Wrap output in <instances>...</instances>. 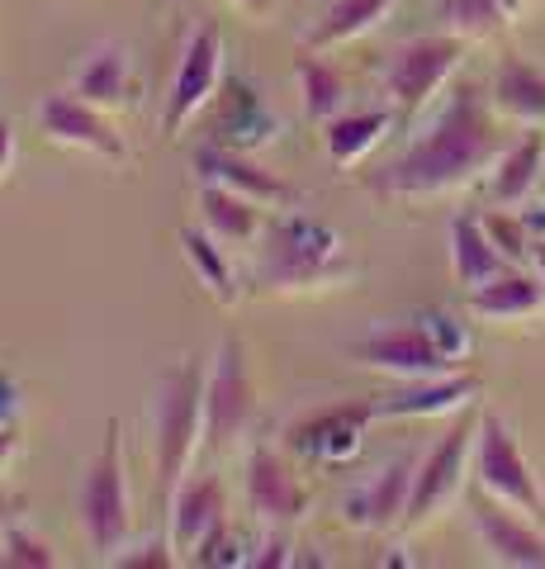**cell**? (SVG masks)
<instances>
[{
    "label": "cell",
    "instance_id": "cell-1",
    "mask_svg": "<svg viewBox=\"0 0 545 569\" xmlns=\"http://www.w3.org/2000/svg\"><path fill=\"white\" fill-rule=\"evenodd\" d=\"M507 148L494 110L484 104L480 86L455 81L446 104L432 114L427 133L408 142L394 162L375 167L365 176V190L375 200H436L474 186L484 171H494L498 152Z\"/></svg>",
    "mask_w": 545,
    "mask_h": 569
},
{
    "label": "cell",
    "instance_id": "cell-2",
    "mask_svg": "<svg viewBox=\"0 0 545 569\" xmlns=\"http://www.w3.org/2000/svg\"><path fill=\"white\" fill-rule=\"evenodd\" d=\"M351 276H356V257H351L337 228L290 209L261 228L248 280L261 295H319L342 290V284H351Z\"/></svg>",
    "mask_w": 545,
    "mask_h": 569
},
{
    "label": "cell",
    "instance_id": "cell-3",
    "mask_svg": "<svg viewBox=\"0 0 545 569\" xmlns=\"http://www.w3.org/2000/svg\"><path fill=\"white\" fill-rule=\"evenodd\" d=\"M204 376L209 366L200 356L171 366L157 389V493H162V512L185 485L190 460L204 447Z\"/></svg>",
    "mask_w": 545,
    "mask_h": 569
},
{
    "label": "cell",
    "instance_id": "cell-4",
    "mask_svg": "<svg viewBox=\"0 0 545 569\" xmlns=\"http://www.w3.org/2000/svg\"><path fill=\"white\" fill-rule=\"evenodd\" d=\"M81 527L100 560H119V550L133 541V485L119 418L104 427V447L81 479Z\"/></svg>",
    "mask_w": 545,
    "mask_h": 569
},
{
    "label": "cell",
    "instance_id": "cell-5",
    "mask_svg": "<svg viewBox=\"0 0 545 569\" xmlns=\"http://www.w3.org/2000/svg\"><path fill=\"white\" fill-rule=\"evenodd\" d=\"M465 39L461 33H422V39L398 43L380 67V91L398 114L427 110L432 96L461 71Z\"/></svg>",
    "mask_w": 545,
    "mask_h": 569
},
{
    "label": "cell",
    "instance_id": "cell-6",
    "mask_svg": "<svg viewBox=\"0 0 545 569\" xmlns=\"http://www.w3.org/2000/svg\"><path fill=\"white\" fill-rule=\"evenodd\" d=\"M474 485L494 493L498 503L526 512L532 522H545V489L532 460L522 456L513 427L498 413H480V432H474Z\"/></svg>",
    "mask_w": 545,
    "mask_h": 569
},
{
    "label": "cell",
    "instance_id": "cell-7",
    "mask_svg": "<svg viewBox=\"0 0 545 569\" xmlns=\"http://www.w3.org/2000/svg\"><path fill=\"white\" fill-rule=\"evenodd\" d=\"M474 432H480V413L465 408L461 422L451 427L446 437H436V447L417 460V475H413V493H408V512H403V527L417 531L436 522L442 512L461 498L465 479L474 475Z\"/></svg>",
    "mask_w": 545,
    "mask_h": 569
},
{
    "label": "cell",
    "instance_id": "cell-8",
    "mask_svg": "<svg viewBox=\"0 0 545 569\" xmlns=\"http://www.w3.org/2000/svg\"><path fill=\"white\" fill-rule=\"evenodd\" d=\"M39 133L52 142V148L67 152H85L104 162L110 171H129L133 167V148L124 129L110 119V110L81 100L77 91H52L39 100Z\"/></svg>",
    "mask_w": 545,
    "mask_h": 569
},
{
    "label": "cell",
    "instance_id": "cell-9",
    "mask_svg": "<svg viewBox=\"0 0 545 569\" xmlns=\"http://www.w3.org/2000/svg\"><path fill=\"white\" fill-rule=\"evenodd\" d=\"M256 413V389L248 370V342L223 337L214 351V366L204 376V447L223 456L238 447V437L252 427Z\"/></svg>",
    "mask_w": 545,
    "mask_h": 569
},
{
    "label": "cell",
    "instance_id": "cell-10",
    "mask_svg": "<svg viewBox=\"0 0 545 569\" xmlns=\"http://www.w3.org/2000/svg\"><path fill=\"white\" fill-rule=\"evenodd\" d=\"M242 493H248V508L261 527H299L313 512V489L271 441H252L242 456Z\"/></svg>",
    "mask_w": 545,
    "mask_h": 569
},
{
    "label": "cell",
    "instance_id": "cell-11",
    "mask_svg": "<svg viewBox=\"0 0 545 569\" xmlns=\"http://www.w3.org/2000/svg\"><path fill=\"white\" fill-rule=\"evenodd\" d=\"M228 86V48L209 24L190 29V39L181 48V67L171 77V91L162 100V133L175 138L195 114H204Z\"/></svg>",
    "mask_w": 545,
    "mask_h": 569
},
{
    "label": "cell",
    "instance_id": "cell-12",
    "mask_svg": "<svg viewBox=\"0 0 545 569\" xmlns=\"http://www.w3.org/2000/svg\"><path fill=\"white\" fill-rule=\"evenodd\" d=\"M375 422V403H342L327 413H313L304 422H294L285 432V451L299 460L327 470H346L351 460L365 451V427Z\"/></svg>",
    "mask_w": 545,
    "mask_h": 569
},
{
    "label": "cell",
    "instance_id": "cell-13",
    "mask_svg": "<svg viewBox=\"0 0 545 569\" xmlns=\"http://www.w3.org/2000/svg\"><path fill=\"white\" fill-rule=\"evenodd\" d=\"M470 527L480 537L484 556L507 569H545V531L526 512L498 503L494 493H474L470 498Z\"/></svg>",
    "mask_w": 545,
    "mask_h": 569
},
{
    "label": "cell",
    "instance_id": "cell-14",
    "mask_svg": "<svg viewBox=\"0 0 545 569\" xmlns=\"http://www.w3.org/2000/svg\"><path fill=\"white\" fill-rule=\"evenodd\" d=\"M413 475H417V460L413 456L384 460L380 475H371L356 489H346V498H342V522L351 531H371V537H384V531L403 527L408 493H413Z\"/></svg>",
    "mask_w": 545,
    "mask_h": 569
},
{
    "label": "cell",
    "instance_id": "cell-15",
    "mask_svg": "<svg viewBox=\"0 0 545 569\" xmlns=\"http://www.w3.org/2000/svg\"><path fill=\"white\" fill-rule=\"evenodd\" d=\"M351 361L365 366V370H380V376H394V380H427V376H446V361L436 356V347L427 342V332L413 323H390V328H375L371 337L351 342Z\"/></svg>",
    "mask_w": 545,
    "mask_h": 569
},
{
    "label": "cell",
    "instance_id": "cell-16",
    "mask_svg": "<svg viewBox=\"0 0 545 569\" xmlns=\"http://www.w3.org/2000/svg\"><path fill=\"white\" fill-rule=\"evenodd\" d=\"M214 104H219V119H214L209 142H219V148L261 152V148H271V142L280 138V114H275V104L266 100V91H261L256 81L233 77L219 91Z\"/></svg>",
    "mask_w": 545,
    "mask_h": 569
},
{
    "label": "cell",
    "instance_id": "cell-17",
    "mask_svg": "<svg viewBox=\"0 0 545 569\" xmlns=\"http://www.w3.org/2000/svg\"><path fill=\"white\" fill-rule=\"evenodd\" d=\"M228 522V489L219 475H185V485L175 489V498L166 503V531L171 546L181 560H195V550L214 537Z\"/></svg>",
    "mask_w": 545,
    "mask_h": 569
},
{
    "label": "cell",
    "instance_id": "cell-18",
    "mask_svg": "<svg viewBox=\"0 0 545 569\" xmlns=\"http://www.w3.org/2000/svg\"><path fill=\"white\" fill-rule=\"evenodd\" d=\"M195 176L200 181H214L228 186L238 194H248L261 209H290L299 204V190L290 181H280L271 167H261L252 152H233V148H219V142H204L195 152Z\"/></svg>",
    "mask_w": 545,
    "mask_h": 569
},
{
    "label": "cell",
    "instance_id": "cell-19",
    "mask_svg": "<svg viewBox=\"0 0 545 569\" xmlns=\"http://www.w3.org/2000/svg\"><path fill=\"white\" fill-rule=\"evenodd\" d=\"M72 91L81 100L100 104V110H138V96H143V81H138L133 52L124 43H95L85 48V58L72 77Z\"/></svg>",
    "mask_w": 545,
    "mask_h": 569
},
{
    "label": "cell",
    "instance_id": "cell-20",
    "mask_svg": "<svg viewBox=\"0 0 545 569\" xmlns=\"http://www.w3.org/2000/svg\"><path fill=\"white\" fill-rule=\"evenodd\" d=\"M480 380L465 370H446V376H427V380H403V389L375 399V418H446V413H465L480 399Z\"/></svg>",
    "mask_w": 545,
    "mask_h": 569
},
{
    "label": "cell",
    "instance_id": "cell-21",
    "mask_svg": "<svg viewBox=\"0 0 545 569\" xmlns=\"http://www.w3.org/2000/svg\"><path fill=\"white\" fill-rule=\"evenodd\" d=\"M470 313L484 323H522V318L545 313V280L536 266H507L480 290H470Z\"/></svg>",
    "mask_w": 545,
    "mask_h": 569
},
{
    "label": "cell",
    "instance_id": "cell-22",
    "mask_svg": "<svg viewBox=\"0 0 545 569\" xmlns=\"http://www.w3.org/2000/svg\"><path fill=\"white\" fill-rule=\"evenodd\" d=\"M536 186H545V129L526 123V133L498 152L494 176H488V194H494V204L513 209L532 200Z\"/></svg>",
    "mask_w": 545,
    "mask_h": 569
},
{
    "label": "cell",
    "instance_id": "cell-23",
    "mask_svg": "<svg viewBox=\"0 0 545 569\" xmlns=\"http://www.w3.org/2000/svg\"><path fill=\"white\" fill-rule=\"evenodd\" d=\"M394 10L398 0H327L323 14L304 33V52H332V48L356 43L365 33H375Z\"/></svg>",
    "mask_w": 545,
    "mask_h": 569
},
{
    "label": "cell",
    "instance_id": "cell-24",
    "mask_svg": "<svg viewBox=\"0 0 545 569\" xmlns=\"http://www.w3.org/2000/svg\"><path fill=\"white\" fill-rule=\"evenodd\" d=\"M200 223L214 233L223 247H256L261 228H266V209L248 194L228 190V186H214V181H200Z\"/></svg>",
    "mask_w": 545,
    "mask_h": 569
},
{
    "label": "cell",
    "instance_id": "cell-25",
    "mask_svg": "<svg viewBox=\"0 0 545 569\" xmlns=\"http://www.w3.org/2000/svg\"><path fill=\"white\" fill-rule=\"evenodd\" d=\"M398 110L384 104V110H342L323 123V148L337 167H361L384 138H390Z\"/></svg>",
    "mask_w": 545,
    "mask_h": 569
},
{
    "label": "cell",
    "instance_id": "cell-26",
    "mask_svg": "<svg viewBox=\"0 0 545 569\" xmlns=\"http://www.w3.org/2000/svg\"><path fill=\"white\" fill-rule=\"evenodd\" d=\"M451 271L465 295L507 271V257L484 233V219H474V213H455L451 219Z\"/></svg>",
    "mask_w": 545,
    "mask_h": 569
},
{
    "label": "cell",
    "instance_id": "cell-27",
    "mask_svg": "<svg viewBox=\"0 0 545 569\" xmlns=\"http://www.w3.org/2000/svg\"><path fill=\"white\" fill-rule=\"evenodd\" d=\"M494 110L517 123H545V71L507 52L494 71Z\"/></svg>",
    "mask_w": 545,
    "mask_h": 569
},
{
    "label": "cell",
    "instance_id": "cell-28",
    "mask_svg": "<svg viewBox=\"0 0 545 569\" xmlns=\"http://www.w3.org/2000/svg\"><path fill=\"white\" fill-rule=\"evenodd\" d=\"M181 247H185L190 271H195V280L204 284V295L214 299V305L233 309L238 299H242V284H238L233 261L223 257V242L200 223V228H181Z\"/></svg>",
    "mask_w": 545,
    "mask_h": 569
},
{
    "label": "cell",
    "instance_id": "cell-29",
    "mask_svg": "<svg viewBox=\"0 0 545 569\" xmlns=\"http://www.w3.org/2000/svg\"><path fill=\"white\" fill-rule=\"evenodd\" d=\"M299 96H304V114L313 123H327L332 114H342L346 81L337 67L323 62V52H304V58H299Z\"/></svg>",
    "mask_w": 545,
    "mask_h": 569
},
{
    "label": "cell",
    "instance_id": "cell-30",
    "mask_svg": "<svg viewBox=\"0 0 545 569\" xmlns=\"http://www.w3.org/2000/svg\"><path fill=\"white\" fill-rule=\"evenodd\" d=\"M436 20L446 24V33H461L465 43L474 39H494V33H503L507 14L494 6V0H436Z\"/></svg>",
    "mask_w": 545,
    "mask_h": 569
},
{
    "label": "cell",
    "instance_id": "cell-31",
    "mask_svg": "<svg viewBox=\"0 0 545 569\" xmlns=\"http://www.w3.org/2000/svg\"><path fill=\"white\" fill-rule=\"evenodd\" d=\"M417 328L427 332V342L436 347V356H442L451 370H461L470 356H474V332L455 313H446V309H422L417 313Z\"/></svg>",
    "mask_w": 545,
    "mask_h": 569
},
{
    "label": "cell",
    "instance_id": "cell-32",
    "mask_svg": "<svg viewBox=\"0 0 545 569\" xmlns=\"http://www.w3.org/2000/svg\"><path fill=\"white\" fill-rule=\"evenodd\" d=\"M0 565L6 569H58L62 556L39 537V531L10 522V527H0Z\"/></svg>",
    "mask_w": 545,
    "mask_h": 569
},
{
    "label": "cell",
    "instance_id": "cell-33",
    "mask_svg": "<svg viewBox=\"0 0 545 569\" xmlns=\"http://www.w3.org/2000/svg\"><path fill=\"white\" fill-rule=\"evenodd\" d=\"M484 233L494 238V247L507 257V266H532L536 238H532V228L522 223V213H507V204L503 209H488L484 213Z\"/></svg>",
    "mask_w": 545,
    "mask_h": 569
},
{
    "label": "cell",
    "instance_id": "cell-34",
    "mask_svg": "<svg viewBox=\"0 0 545 569\" xmlns=\"http://www.w3.org/2000/svg\"><path fill=\"white\" fill-rule=\"evenodd\" d=\"M252 556H256V546H248V537H242L233 522H223L214 537L195 550V565H204V569H242V565H252Z\"/></svg>",
    "mask_w": 545,
    "mask_h": 569
},
{
    "label": "cell",
    "instance_id": "cell-35",
    "mask_svg": "<svg viewBox=\"0 0 545 569\" xmlns=\"http://www.w3.org/2000/svg\"><path fill=\"white\" fill-rule=\"evenodd\" d=\"M20 413H24V389H20V380H14L10 370H0V427L20 422Z\"/></svg>",
    "mask_w": 545,
    "mask_h": 569
},
{
    "label": "cell",
    "instance_id": "cell-36",
    "mask_svg": "<svg viewBox=\"0 0 545 569\" xmlns=\"http://www.w3.org/2000/svg\"><path fill=\"white\" fill-rule=\"evenodd\" d=\"M14 157H20V138H14V123L10 119H0V186L10 181Z\"/></svg>",
    "mask_w": 545,
    "mask_h": 569
},
{
    "label": "cell",
    "instance_id": "cell-37",
    "mask_svg": "<svg viewBox=\"0 0 545 569\" xmlns=\"http://www.w3.org/2000/svg\"><path fill=\"white\" fill-rule=\"evenodd\" d=\"M14 456H20V422H6L0 427V475L10 470Z\"/></svg>",
    "mask_w": 545,
    "mask_h": 569
},
{
    "label": "cell",
    "instance_id": "cell-38",
    "mask_svg": "<svg viewBox=\"0 0 545 569\" xmlns=\"http://www.w3.org/2000/svg\"><path fill=\"white\" fill-rule=\"evenodd\" d=\"M223 6H233L238 14H248V20H266L275 10V0H223Z\"/></svg>",
    "mask_w": 545,
    "mask_h": 569
},
{
    "label": "cell",
    "instance_id": "cell-39",
    "mask_svg": "<svg viewBox=\"0 0 545 569\" xmlns=\"http://www.w3.org/2000/svg\"><path fill=\"white\" fill-rule=\"evenodd\" d=\"M517 213H522V223H526V228H532V238L541 242V238H545V204H532V209H517Z\"/></svg>",
    "mask_w": 545,
    "mask_h": 569
},
{
    "label": "cell",
    "instance_id": "cell-40",
    "mask_svg": "<svg viewBox=\"0 0 545 569\" xmlns=\"http://www.w3.org/2000/svg\"><path fill=\"white\" fill-rule=\"evenodd\" d=\"M10 518H14V498L0 489V527H10Z\"/></svg>",
    "mask_w": 545,
    "mask_h": 569
},
{
    "label": "cell",
    "instance_id": "cell-41",
    "mask_svg": "<svg viewBox=\"0 0 545 569\" xmlns=\"http://www.w3.org/2000/svg\"><path fill=\"white\" fill-rule=\"evenodd\" d=\"M494 6L507 14V20H517V14H522V6H526V0H494Z\"/></svg>",
    "mask_w": 545,
    "mask_h": 569
},
{
    "label": "cell",
    "instance_id": "cell-42",
    "mask_svg": "<svg viewBox=\"0 0 545 569\" xmlns=\"http://www.w3.org/2000/svg\"><path fill=\"white\" fill-rule=\"evenodd\" d=\"M532 266H536V271H541V280H545V238L532 247Z\"/></svg>",
    "mask_w": 545,
    "mask_h": 569
}]
</instances>
